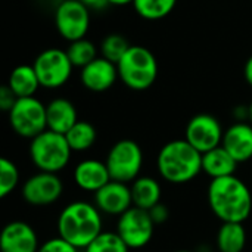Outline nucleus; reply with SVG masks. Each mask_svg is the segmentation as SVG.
I'll return each mask as SVG.
<instances>
[{"label":"nucleus","instance_id":"1","mask_svg":"<svg viewBox=\"0 0 252 252\" xmlns=\"http://www.w3.org/2000/svg\"><path fill=\"white\" fill-rule=\"evenodd\" d=\"M207 198L213 214L221 223H245L251 216V190L247 183L235 174L213 179L208 186Z\"/></svg>","mask_w":252,"mask_h":252},{"label":"nucleus","instance_id":"2","mask_svg":"<svg viewBox=\"0 0 252 252\" xmlns=\"http://www.w3.org/2000/svg\"><path fill=\"white\" fill-rule=\"evenodd\" d=\"M56 226L58 236L78 250H84L103 232L102 213L94 204L74 201L59 213Z\"/></svg>","mask_w":252,"mask_h":252},{"label":"nucleus","instance_id":"3","mask_svg":"<svg viewBox=\"0 0 252 252\" xmlns=\"http://www.w3.org/2000/svg\"><path fill=\"white\" fill-rule=\"evenodd\" d=\"M157 168L165 182L185 185L202 173V154L186 139L171 140L159 149Z\"/></svg>","mask_w":252,"mask_h":252},{"label":"nucleus","instance_id":"4","mask_svg":"<svg viewBox=\"0 0 252 252\" xmlns=\"http://www.w3.org/2000/svg\"><path fill=\"white\" fill-rule=\"evenodd\" d=\"M117 66L121 83L131 90H146L154 86L158 77L157 58L143 46H130Z\"/></svg>","mask_w":252,"mask_h":252},{"label":"nucleus","instance_id":"5","mask_svg":"<svg viewBox=\"0 0 252 252\" xmlns=\"http://www.w3.org/2000/svg\"><path fill=\"white\" fill-rule=\"evenodd\" d=\"M30 159L38 171L59 173L71 159L72 149L69 148L65 134L44 130L30 142Z\"/></svg>","mask_w":252,"mask_h":252},{"label":"nucleus","instance_id":"6","mask_svg":"<svg viewBox=\"0 0 252 252\" xmlns=\"http://www.w3.org/2000/svg\"><path fill=\"white\" fill-rule=\"evenodd\" d=\"M105 162L112 180L128 185L134 182L142 171L143 151L137 142L123 139L109 149Z\"/></svg>","mask_w":252,"mask_h":252},{"label":"nucleus","instance_id":"7","mask_svg":"<svg viewBox=\"0 0 252 252\" xmlns=\"http://www.w3.org/2000/svg\"><path fill=\"white\" fill-rule=\"evenodd\" d=\"M7 114L12 130L24 139L31 140L47 130L46 105L35 96L19 97Z\"/></svg>","mask_w":252,"mask_h":252},{"label":"nucleus","instance_id":"8","mask_svg":"<svg viewBox=\"0 0 252 252\" xmlns=\"http://www.w3.org/2000/svg\"><path fill=\"white\" fill-rule=\"evenodd\" d=\"M40 86L44 89H59L68 83L74 65L71 63L66 50L50 47L37 55L32 62Z\"/></svg>","mask_w":252,"mask_h":252},{"label":"nucleus","instance_id":"9","mask_svg":"<svg viewBox=\"0 0 252 252\" xmlns=\"http://www.w3.org/2000/svg\"><path fill=\"white\" fill-rule=\"evenodd\" d=\"M155 226L149 211L131 207L118 216L115 232L130 250H140L152 241Z\"/></svg>","mask_w":252,"mask_h":252},{"label":"nucleus","instance_id":"10","mask_svg":"<svg viewBox=\"0 0 252 252\" xmlns=\"http://www.w3.org/2000/svg\"><path fill=\"white\" fill-rule=\"evenodd\" d=\"M55 25L66 41L84 38L90 27V9L80 0H62L55 9Z\"/></svg>","mask_w":252,"mask_h":252},{"label":"nucleus","instance_id":"11","mask_svg":"<svg viewBox=\"0 0 252 252\" xmlns=\"http://www.w3.org/2000/svg\"><path fill=\"white\" fill-rule=\"evenodd\" d=\"M63 192V183L56 173L38 171L28 177L21 189L22 199L32 207H47L55 204Z\"/></svg>","mask_w":252,"mask_h":252},{"label":"nucleus","instance_id":"12","mask_svg":"<svg viewBox=\"0 0 252 252\" xmlns=\"http://www.w3.org/2000/svg\"><path fill=\"white\" fill-rule=\"evenodd\" d=\"M224 130L220 121L210 114L192 117L185 130V139L201 154H205L221 145Z\"/></svg>","mask_w":252,"mask_h":252},{"label":"nucleus","instance_id":"13","mask_svg":"<svg viewBox=\"0 0 252 252\" xmlns=\"http://www.w3.org/2000/svg\"><path fill=\"white\" fill-rule=\"evenodd\" d=\"M38 248L37 232L28 223L15 220L3 227L0 236L1 252H38Z\"/></svg>","mask_w":252,"mask_h":252},{"label":"nucleus","instance_id":"14","mask_svg":"<svg viewBox=\"0 0 252 252\" xmlns=\"http://www.w3.org/2000/svg\"><path fill=\"white\" fill-rule=\"evenodd\" d=\"M94 205L108 216H121L133 207L131 189L127 183L111 180L94 193Z\"/></svg>","mask_w":252,"mask_h":252},{"label":"nucleus","instance_id":"15","mask_svg":"<svg viewBox=\"0 0 252 252\" xmlns=\"http://www.w3.org/2000/svg\"><path fill=\"white\" fill-rule=\"evenodd\" d=\"M118 78L120 75L117 63L108 61L103 56H97L94 61H92L80 71L81 84L87 90L96 93L106 92L117 83Z\"/></svg>","mask_w":252,"mask_h":252},{"label":"nucleus","instance_id":"16","mask_svg":"<svg viewBox=\"0 0 252 252\" xmlns=\"http://www.w3.org/2000/svg\"><path fill=\"white\" fill-rule=\"evenodd\" d=\"M72 177L77 188L92 193H96L99 189H102L106 183L112 180L106 162L93 158L80 161L74 168Z\"/></svg>","mask_w":252,"mask_h":252},{"label":"nucleus","instance_id":"17","mask_svg":"<svg viewBox=\"0 0 252 252\" xmlns=\"http://www.w3.org/2000/svg\"><path fill=\"white\" fill-rule=\"evenodd\" d=\"M221 146L241 164L252 158V124L238 121L224 130Z\"/></svg>","mask_w":252,"mask_h":252},{"label":"nucleus","instance_id":"18","mask_svg":"<svg viewBox=\"0 0 252 252\" xmlns=\"http://www.w3.org/2000/svg\"><path fill=\"white\" fill-rule=\"evenodd\" d=\"M47 128L61 134H65L78 121L77 109L74 103L63 97H56L46 105Z\"/></svg>","mask_w":252,"mask_h":252},{"label":"nucleus","instance_id":"19","mask_svg":"<svg viewBox=\"0 0 252 252\" xmlns=\"http://www.w3.org/2000/svg\"><path fill=\"white\" fill-rule=\"evenodd\" d=\"M238 165L239 162L221 145L202 154V173L211 177V180L233 176Z\"/></svg>","mask_w":252,"mask_h":252},{"label":"nucleus","instance_id":"20","mask_svg":"<svg viewBox=\"0 0 252 252\" xmlns=\"http://www.w3.org/2000/svg\"><path fill=\"white\" fill-rule=\"evenodd\" d=\"M131 198L133 207L149 211L152 207L161 202L162 189L158 180L149 176H139L134 182H131Z\"/></svg>","mask_w":252,"mask_h":252},{"label":"nucleus","instance_id":"21","mask_svg":"<svg viewBox=\"0 0 252 252\" xmlns=\"http://www.w3.org/2000/svg\"><path fill=\"white\" fill-rule=\"evenodd\" d=\"M7 87L19 97H31L35 96V92L41 87L37 72L32 65H18L12 69Z\"/></svg>","mask_w":252,"mask_h":252},{"label":"nucleus","instance_id":"22","mask_svg":"<svg viewBox=\"0 0 252 252\" xmlns=\"http://www.w3.org/2000/svg\"><path fill=\"white\" fill-rule=\"evenodd\" d=\"M247 247V230L244 223L224 221L217 232V248L220 252H244Z\"/></svg>","mask_w":252,"mask_h":252},{"label":"nucleus","instance_id":"23","mask_svg":"<svg viewBox=\"0 0 252 252\" xmlns=\"http://www.w3.org/2000/svg\"><path fill=\"white\" fill-rule=\"evenodd\" d=\"M65 137L72 152H86L96 143L97 131L93 124L78 120L71 130L65 133Z\"/></svg>","mask_w":252,"mask_h":252},{"label":"nucleus","instance_id":"24","mask_svg":"<svg viewBox=\"0 0 252 252\" xmlns=\"http://www.w3.org/2000/svg\"><path fill=\"white\" fill-rule=\"evenodd\" d=\"M177 0H134L133 7L139 16L148 21H159L168 16L176 7Z\"/></svg>","mask_w":252,"mask_h":252},{"label":"nucleus","instance_id":"25","mask_svg":"<svg viewBox=\"0 0 252 252\" xmlns=\"http://www.w3.org/2000/svg\"><path fill=\"white\" fill-rule=\"evenodd\" d=\"M66 55H68L71 63L74 65V68L77 66L81 69L97 58V47L94 46L93 41H90L84 37V38L69 41V44L66 47Z\"/></svg>","mask_w":252,"mask_h":252},{"label":"nucleus","instance_id":"26","mask_svg":"<svg viewBox=\"0 0 252 252\" xmlns=\"http://www.w3.org/2000/svg\"><path fill=\"white\" fill-rule=\"evenodd\" d=\"M128 49H130V43L127 41V38L117 32L106 35L100 43L102 56L114 63H118Z\"/></svg>","mask_w":252,"mask_h":252},{"label":"nucleus","instance_id":"27","mask_svg":"<svg viewBox=\"0 0 252 252\" xmlns=\"http://www.w3.org/2000/svg\"><path fill=\"white\" fill-rule=\"evenodd\" d=\"M84 252H130V248L117 232H102Z\"/></svg>","mask_w":252,"mask_h":252},{"label":"nucleus","instance_id":"28","mask_svg":"<svg viewBox=\"0 0 252 252\" xmlns=\"http://www.w3.org/2000/svg\"><path fill=\"white\" fill-rule=\"evenodd\" d=\"M19 185V170L16 164L7 158L0 159V196L6 198Z\"/></svg>","mask_w":252,"mask_h":252},{"label":"nucleus","instance_id":"29","mask_svg":"<svg viewBox=\"0 0 252 252\" xmlns=\"http://www.w3.org/2000/svg\"><path fill=\"white\" fill-rule=\"evenodd\" d=\"M38 252H78V248L71 245L61 236H56L43 242L38 248Z\"/></svg>","mask_w":252,"mask_h":252},{"label":"nucleus","instance_id":"30","mask_svg":"<svg viewBox=\"0 0 252 252\" xmlns=\"http://www.w3.org/2000/svg\"><path fill=\"white\" fill-rule=\"evenodd\" d=\"M149 216H151V219L154 220L155 224H162L170 219V210H168V207L165 204L159 202V204H157L155 207H152L149 210Z\"/></svg>","mask_w":252,"mask_h":252},{"label":"nucleus","instance_id":"31","mask_svg":"<svg viewBox=\"0 0 252 252\" xmlns=\"http://www.w3.org/2000/svg\"><path fill=\"white\" fill-rule=\"evenodd\" d=\"M18 100V97L15 96V93L6 86H3L0 89V108L6 112H9L12 109V106L15 105V102Z\"/></svg>","mask_w":252,"mask_h":252},{"label":"nucleus","instance_id":"32","mask_svg":"<svg viewBox=\"0 0 252 252\" xmlns=\"http://www.w3.org/2000/svg\"><path fill=\"white\" fill-rule=\"evenodd\" d=\"M84 6H87L90 10H103L106 6H109L108 0H80Z\"/></svg>","mask_w":252,"mask_h":252},{"label":"nucleus","instance_id":"33","mask_svg":"<svg viewBox=\"0 0 252 252\" xmlns=\"http://www.w3.org/2000/svg\"><path fill=\"white\" fill-rule=\"evenodd\" d=\"M244 75H245V80L247 83L252 87V55L248 58L247 63H245V68H244Z\"/></svg>","mask_w":252,"mask_h":252},{"label":"nucleus","instance_id":"34","mask_svg":"<svg viewBox=\"0 0 252 252\" xmlns=\"http://www.w3.org/2000/svg\"><path fill=\"white\" fill-rule=\"evenodd\" d=\"M109 4H114V6H126V4H133L134 0H108Z\"/></svg>","mask_w":252,"mask_h":252},{"label":"nucleus","instance_id":"35","mask_svg":"<svg viewBox=\"0 0 252 252\" xmlns=\"http://www.w3.org/2000/svg\"><path fill=\"white\" fill-rule=\"evenodd\" d=\"M248 109H250V115H248V118H250V123L252 124V102H251V105L248 106Z\"/></svg>","mask_w":252,"mask_h":252},{"label":"nucleus","instance_id":"36","mask_svg":"<svg viewBox=\"0 0 252 252\" xmlns=\"http://www.w3.org/2000/svg\"><path fill=\"white\" fill-rule=\"evenodd\" d=\"M174 252H193V251H189V250H179V251H174Z\"/></svg>","mask_w":252,"mask_h":252},{"label":"nucleus","instance_id":"37","mask_svg":"<svg viewBox=\"0 0 252 252\" xmlns=\"http://www.w3.org/2000/svg\"><path fill=\"white\" fill-rule=\"evenodd\" d=\"M217 252H220V251H217Z\"/></svg>","mask_w":252,"mask_h":252}]
</instances>
